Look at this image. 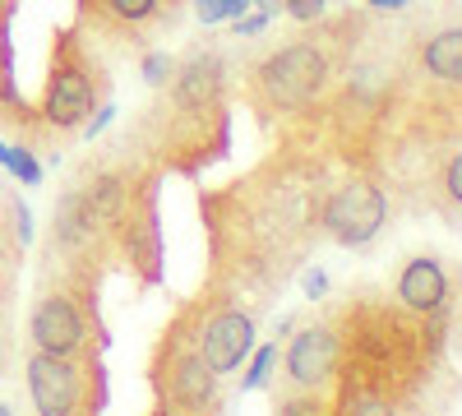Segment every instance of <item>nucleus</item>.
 Masks as SVG:
<instances>
[{"mask_svg": "<svg viewBox=\"0 0 462 416\" xmlns=\"http://www.w3.org/2000/svg\"><path fill=\"white\" fill-rule=\"evenodd\" d=\"M328 84V56L315 42H296L282 47L278 56H268L254 69V93L268 111H296V106H310Z\"/></svg>", "mask_w": 462, "mask_h": 416, "instance_id": "nucleus-1", "label": "nucleus"}, {"mask_svg": "<svg viewBox=\"0 0 462 416\" xmlns=\"http://www.w3.org/2000/svg\"><path fill=\"white\" fill-rule=\"evenodd\" d=\"M102 88L97 79L88 74L84 56L74 51L69 37H60V47L51 56V74H47V93H42V116L47 125L56 130H79L88 116H93V106H97Z\"/></svg>", "mask_w": 462, "mask_h": 416, "instance_id": "nucleus-2", "label": "nucleus"}, {"mask_svg": "<svg viewBox=\"0 0 462 416\" xmlns=\"http://www.w3.org/2000/svg\"><path fill=\"white\" fill-rule=\"evenodd\" d=\"M383 217H389V199L374 180H346L324 204V226L337 245H370Z\"/></svg>", "mask_w": 462, "mask_h": 416, "instance_id": "nucleus-3", "label": "nucleus"}, {"mask_svg": "<svg viewBox=\"0 0 462 416\" xmlns=\"http://www.w3.org/2000/svg\"><path fill=\"white\" fill-rule=\"evenodd\" d=\"M158 393L162 407L176 411H204L217 398V370L204 361V352L195 347V337L180 347V337H171V352H167V370L158 374Z\"/></svg>", "mask_w": 462, "mask_h": 416, "instance_id": "nucleus-4", "label": "nucleus"}, {"mask_svg": "<svg viewBox=\"0 0 462 416\" xmlns=\"http://www.w3.org/2000/svg\"><path fill=\"white\" fill-rule=\"evenodd\" d=\"M342 361V343L328 324L300 328L287 343V393H319Z\"/></svg>", "mask_w": 462, "mask_h": 416, "instance_id": "nucleus-5", "label": "nucleus"}, {"mask_svg": "<svg viewBox=\"0 0 462 416\" xmlns=\"http://www.w3.org/2000/svg\"><path fill=\"white\" fill-rule=\"evenodd\" d=\"M28 398L37 411L47 416H69L79 411L84 398V370L74 365V356H51V352H32L28 356Z\"/></svg>", "mask_w": 462, "mask_h": 416, "instance_id": "nucleus-6", "label": "nucleus"}, {"mask_svg": "<svg viewBox=\"0 0 462 416\" xmlns=\"http://www.w3.org/2000/svg\"><path fill=\"white\" fill-rule=\"evenodd\" d=\"M28 337L37 352H51V356H79L88 333H84V315L74 306L69 291H47L42 300L32 306L28 319Z\"/></svg>", "mask_w": 462, "mask_h": 416, "instance_id": "nucleus-7", "label": "nucleus"}, {"mask_svg": "<svg viewBox=\"0 0 462 416\" xmlns=\"http://www.w3.org/2000/svg\"><path fill=\"white\" fill-rule=\"evenodd\" d=\"M195 347L204 352V361L226 374V370H236L250 352H254V319L236 306H217L199 328H195Z\"/></svg>", "mask_w": 462, "mask_h": 416, "instance_id": "nucleus-8", "label": "nucleus"}, {"mask_svg": "<svg viewBox=\"0 0 462 416\" xmlns=\"http://www.w3.org/2000/svg\"><path fill=\"white\" fill-rule=\"evenodd\" d=\"M398 300H402L411 315H439L444 300H448V273H444V263L430 259V254L407 259L402 273H398Z\"/></svg>", "mask_w": 462, "mask_h": 416, "instance_id": "nucleus-9", "label": "nucleus"}, {"mask_svg": "<svg viewBox=\"0 0 462 416\" xmlns=\"http://www.w3.org/2000/svg\"><path fill=\"white\" fill-rule=\"evenodd\" d=\"M171 102L189 116H217V102H222V60L208 51V56H195L171 84Z\"/></svg>", "mask_w": 462, "mask_h": 416, "instance_id": "nucleus-10", "label": "nucleus"}, {"mask_svg": "<svg viewBox=\"0 0 462 416\" xmlns=\"http://www.w3.org/2000/svg\"><path fill=\"white\" fill-rule=\"evenodd\" d=\"M121 226H125L130 263L143 273V282H152V278H158V259H162V236H158V208H152V195H134V204L121 217Z\"/></svg>", "mask_w": 462, "mask_h": 416, "instance_id": "nucleus-11", "label": "nucleus"}, {"mask_svg": "<svg viewBox=\"0 0 462 416\" xmlns=\"http://www.w3.org/2000/svg\"><path fill=\"white\" fill-rule=\"evenodd\" d=\"M84 10L102 23V28H121V32H139L162 14V0H84Z\"/></svg>", "mask_w": 462, "mask_h": 416, "instance_id": "nucleus-12", "label": "nucleus"}, {"mask_svg": "<svg viewBox=\"0 0 462 416\" xmlns=\"http://www.w3.org/2000/svg\"><path fill=\"white\" fill-rule=\"evenodd\" d=\"M426 69L439 84H462V28H444L426 47Z\"/></svg>", "mask_w": 462, "mask_h": 416, "instance_id": "nucleus-13", "label": "nucleus"}, {"mask_svg": "<svg viewBox=\"0 0 462 416\" xmlns=\"http://www.w3.org/2000/svg\"><path fill=\"white\" fill-rule=\"evenodd\" d=\"M14 47H10V19H0V106H10L14 116L10 121H19L23 116V106L14 102Z\"/></svg>", "mask_w": 462, "mask_h": 416, "instance_id": "nucleus-14", "label": "nucleus"}, {"mask_svg": "<svg viewBox=\"0 0 462 416\" xmlns=\"http://www.w3.org/2000/svg\"><path fill=\"white\" fill-rule=\"evenodd\" d=\"M0 167L10 176H19L23 185H42V162H37L28 148H14V143H0Z\"/></svg>", "mask_w": 462, "mask_h": 416, "instance_id": "nucleus-15", "label": "nucleus"}, {"mask_svg": "<svg viewBox=\"0 0 462 416\" xmlns=\"http://www.w3.org/2000/svg\"><path fill=\"white\" fill-rule=\"evenodd\" d=\"M250 5H268V0H195V14L204 23H222V19H241Z\"/></svg>", "mask_w": 462, "mask_h": 416, "instance_id": "nucleus-16", "label": "nucleus"}, {"mask_svg": "<svg viewBox=\"0 0 462 416\" xmlns=\"http://www.w3.org/2000/svg\"><path fill=\"white\" fill-rule=\"evenodd\" d=\"M273 365H278V347H259V356H254V365H250V374H245V393H254V389H263L268 380H273Z\"/></svg>", "mask_w": 462, "mask_h": 416, "instance_id": "nucleus-17", "label": "nucleus"}, {"mask_svg": "<svg viewBox=\"0 0 462 416\" xmlns=\"http://www.w3.org/2000/svg\"><path fill=\"white\" fill-rule=\"evenodd\" d=\"M171 74H176V69H171V60H167L162 51H152V56H143V79H148L152 88H162V84L171 79Z\"/></svg>", "mask_w": 462, "mask_h": 416, "instance_id": "nucleus-18", "label": "nucleus"}, {"mask_svg": "<svg viewBox=\"0 0 462 416\" xmlns=\"http://www.w3.org/2000/svg\"><path fill=\"white\" fill-rule=\"evenodd\" d=\"M444 195L462 208V148L448 158V167H444Z\"/></svg>", "mask_w": 462, "mask_h": 416, "instance_id": "nucleus-19", "label": "nucleus"}, {"mask_svg": "<svg viewBox=\"0 0 462 416\" xmlns=\"http://www.w3.org/2000/svg\"><path fill=\"white\" fill-rule=\"evenodd\" d=\"M287 14L291 19H319L324 14V0H287Z\"/></svg>", "mask_w": 462, "mask_h": 416, "instance_id": "nucleus-20", "label": "nucleus"}, {"mask_svg": "<svg viewBox=\"0 0 462 416\" xmlns=\"http://www.w3.org/2000/svg\"><path fill=\"white\" fill-rule=\"evenodd\" d=\"M14 232H19V245L32 241V213H28L23 204H14Z\"/></svg>", "mask_w": 462, "mask_h": 416, "instance_id": "nucleus-21", "label": "nucleus"}, {"mask_svg": "<svg viewBox=\"0 0 462 416\" xmlns=\"http://www.w3.org/2000/svg\"><path fill=\"white\" fill-rule=\"evenodd\" d=\"M111 116H116V111H111V106H102V111H97V116L88 121V134H102V130L111 125Z\"/></svg>", "mask_w": 462, "mask_h": 416, "instance_id": "nucleus-22", "label": "nucleus"}, {"mask_svg": "<svg viewBox=\"0 0 462 416\" xmlns=\"http://www.w3.org/2000/svg\"><path fill=\"white\" fill-rule=\"evenodd\" d=\"M324 287H328L324 273H310V278H305V291H310V296H324Z\"/></svg>", "mask_w": 462, "mask_h": 416, "instance_id": "nucleus-23", "label": "nucleus"}, {"mask_svg": "<svg viewBox=\"0 0 462 416\" xmlns=\"http://www.w3.org/2000/svg\"><path fill=\"white\" fill-rule=\"evenodd\" d=\"M370 5H374V10H402L407 0H370Z\"/></svg>", "mask_w": 462, "mask_h": 416, "instance_id": "nucleus-24", "label": "nucleus"}, {"mask_svg": "<svg viewBox=\"0 0 462 416\" xmlns=\"http://www.w3.org/2000/svg\"><path fill=\"white\" fill-rule=\"evenodd\" d=\"M14 10H19V0H0V19H14Z\"/></svg>", "mask_w": 462, "mask_h": 416, "instance_id": "nucleus-25", "label": "nucleus"}]
</instances>
